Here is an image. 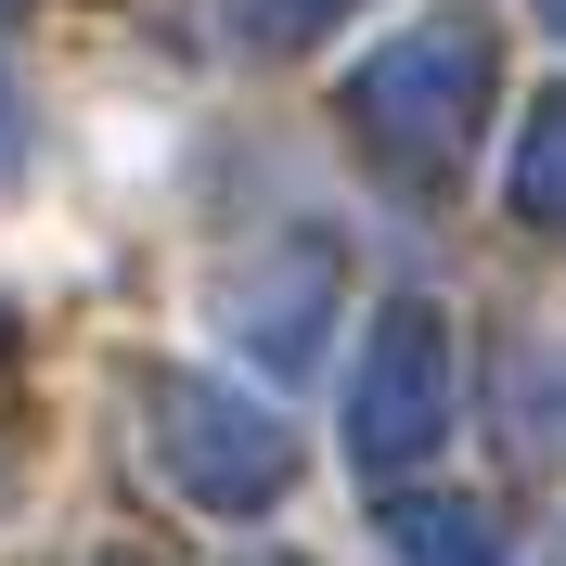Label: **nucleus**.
I'll return each mask as SVG.
<instances>
[{
	"label": "nucleus",
	"mask_w": 566,
	"mask_h": 566,
	"mask_svg": "<svg viewBox=\"0 0 566 566\" xmlns=\"http://www.w3.org/2000/svg\"><path fill=\"white\" fill-rule=\"evenodd\" d=\"M476 104H490V27H476V13L399 27L387 52H360V77H348V116L374 142H399V155H451V142L476 129Z\"/></svg>",
	"instance_id": "obj_1"
},
{
	"label": "nucleus",
	"mask_w": 566,
	"mask_h": 566,
	"mask_svg": "<svg viewBox=\"0 0 566 566\" xmlns=\"http://www.w3.org/2000/svg\"><path fill=\"white\" fill-rule=\"evenodd\" d=\"M348 438L374 463H412L438 424H451V348H438V322L424 310H387L374 335H360V399H348Z\"/></svg>",
	"instance_id": "obj_2"
},
{
	"label": "nucleus",
	"mask_w": 566,
	"mask_h": 566,
	"mask_svg": "<svg viewBox=\"0 0 566 566\" xmlns=\"http://www.w3.org/2000/svg\"><path fill=\"white\" fill-rule=\"evenodd\" d=\"M155 451H168L207 502L283 490V424L258 412V399H219V387H155Z\"/></svg>",
	"instance_id": "obj_3"
},
{
	"label": "nucleus",
	"mask_w": 566,
	"mask_h": 566,
	"mask_svg": "<svg viewBox=\"0 0 566 566\" xmlns=\"http://www.w3.org/2000/svg\"><path fill=\"white\" fill-rule=\"evenodd\" d=\"M515 207H528V219H566V104H541V129L515 142Z\"/></svg>",
	"instance_id": "obj_4"
},
{
	"label": "nucleus",
	"mask_w": 566,
	"mask_h": 566,
	"mask_svg": "<svg viewBox=\"0 0 566 566\" xmlns=\"http://www.w3.org/2000/svg\"><path fill=\"white\" fill-rule=\"evenodd\" d=\"M399 554L412 566H490V528L451 515V502H412V515H399Z\"/></svg>",
	"instance_id": "obj_5"
},
{
	"label": "nucleus",
	"mask_w": 566,
	"mask_h": 566,
	"mask_svg": "<svg viewBox=\"0 0 566 566\" xmlns=\"http://www.w3.org/2000/svg\"><path fill=\"white\" fill-rule=\"evenodd\" d=\"M245 13V39H322L335 13H360V0H232Z\"/></svg>",
	"instance_id": "obj_6"
},
{
	"label": "nucleus",
	"mask_w": 566,
	"mask_h": 566,
	"mask_svg": "<svg viewBox=\"0 0 566 566\" xmlns=\"http://www.w3.org/2000/svg\"><path fill=\"white\" fill-rule=\"evenodd\" d=\"M27 155V91H13V65H0V168Z\"/></svg>",
	"instance_id": "obj_7"
},
{
	"label": "nucleus",
	"mask_w": 566,
	"mask_h": 566,
	"mask_svg": "<svg viewBox=\"0 0 566 566\" xmlns=\"http://www.w3.org/2000/svg\"><path fill=\"white\" fill-rule=\"evenodd\" d=\"M541 13H554V27H566V0H541Z\"/></svg>",
	"instance_id": "obj_8"
}]
</instances>
